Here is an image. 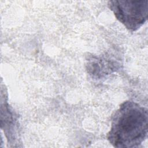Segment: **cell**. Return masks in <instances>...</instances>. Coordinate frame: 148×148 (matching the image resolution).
I'll list each match as a JSON object with an SVG mask.
<instances>
[{"label": "cell", "mask_w": 148, "mask_h": 148, "mask_svg": "<svg viewBox=\"0 0 148 148\" xmlns=\"http://www.w3.org/2000/svg\"><path fill=\"white\" fill-rule=\"evenodd\" d=\"M147 109L132 101L123 102L114 113L107 139L114 147H138L146 139Z\"/></svg>", "instance_id": "obj_1"}, {"label": "cell", "mask_w": 148, "mask_h": 148, "mask_svg": "<svg viewBox=\"0 0 148 148\" xmlns=\"http://www.w3.org/2000/svg\"><path fill=\"white\" fill-rule=\"evenodd\" d=\"M108 5L115 17L131 32L138 30L147 19V0H111Z\"/></svg>", "instance_id": "obj_2"}]
</instances>
